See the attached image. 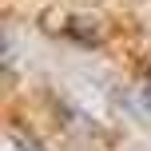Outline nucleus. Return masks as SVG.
I'll use <instances>...</instances> for the list:
<instances>
[{"label":"nucleus","instance_id":"f257e3e1","mask_svg":"<svg viewBox=\"0 0 151 151\" xmlns=\"http://www.w3.org/2000/svg\"><path fill=\"white\" fill-rule=\"evenodd\" d=\"M8 60V40H4V32H0V64Z\"/></svg>","mask_w":151,"mask_h":151},{"label":"nucleus","instance_id":"f03ea898","mask_svg":"<svg viewBox=\"0 0 151 151\" xmlns=\"http://www.w3.org/2000/svg\"><path fill=\"white\" fill-rule=\"evenodd\" d=\"M147 104H151V88H147Z\"/></svg>","mask_w":151,"mask_h":151}]
</instances>
